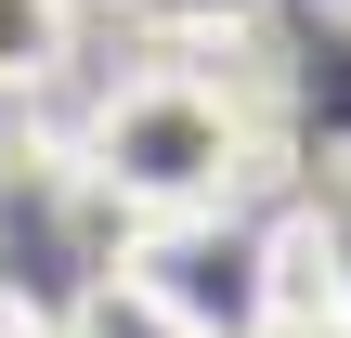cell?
Segmentation results:
<instances>
[{
  "mask_svg": "<svg viewBox=\"0 0 351 338\" xmlns=\"http://www.w3.org/2000/svg\"><path fill=\"white\" fill-rule=\"evenodd\" d=\"M78 182L143 234V221H208L261 182V104L221 65H143L78 117Z\"/></svg>",
  "mask_w": 351,
  "mask_h": 338,
  "instance_id": "cell-1",
  "label": "cell"
},
{
  "mask_svg": "<svg viewBox=\"0 0 351 338\" xmlns=\"http://www.w3.org/2000/svg\"><path fill=\"white\" fill-rule=\"evenodd\" d=\"M78 52V0H0V104L13 91H52Z\"/></svg>",
  "mask_w": 351,
  "mask_h": 338,
  "instance_id": "cell-2",
  "label": "cell"
},
{
  "mask_svg": "<svg viewBox=\"0 0 351 338\" xmlns=\"http://www.w3.org/2000/svg\"><path fill=\"white\" fill-rule=\"evenodd\" d=\"M65 338H182V326H169V313H156L130 274H104V287L78 300V326H65Z\"/></svg>",
  "mask_w": 351,
  "mask_h": 338,
  "instance_id": "cell-3",
  "label": "cell"
},
{
  "mask_svg": "<svg viewBox=\"0 0 351 338\" xmlns=\"http://www.w3.org/2000/svg\"><path fill=\"white\" fill-rule=\"evenodd\" d=\"M143 13H156V26H182V39H221V26H247L261 0H143Z\"/></svg>",
  "mask_w": 351,
  "mask_h": 338,
  "instance_id": "cell-4",
  "label": "cell"
},
{
  "mask_svg": "<svg viewBox=\"0 0 351 338\" xmlns=\"http://www.w3.org/2000/svg\"><path fill=\"white\" fill-rule=\"evenodd\" d=\"M261 338H351V313H287V326H261Z\"/></svg>",
  "mask_w": 351,
  "mask_h": 338,
  "instance_id": "cell-5",
  "label": "cell"
},
{
  "mask_svg": "<svg viewBox=\"0 0 351 338\" xmlns=\"http://www.w3.org/2000/svg\"><path fill=\"white\" fill-rule=\"evenodd\" d=\"M26 326H39V313H26V287L0 274V338H26Z\"/></svg>",
  "mask_w": 351,
  "mask_h": 338,
  "instance_id": "cell-6",
  "label": "cell"
}]
</instances>
